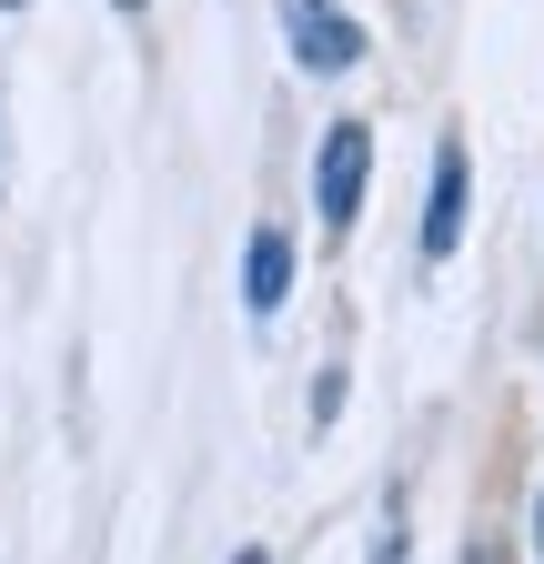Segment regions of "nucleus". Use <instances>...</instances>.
Returning <instances> with one entry per match:
<instances>
[{
    "label": "nucleus",
    "mask_w": 544,
    "mask_h": 564,
    "mask_svg": "<svg viewBox=\"0 0 544 564\" xmlns=\"http://www.w3.org/2000/svg\"><path fill=\"white\" fill-rule=\"evenodd\" d=\"M232 564H272V554H262V544H232Z\"/></svg>",
    "instance_id": "nucleus-7"
},
{
    "label": "nucleus",
    "mask_w": 544,
    "mask_h": 564,
    "mask_svg": "<svg viewBox=\"0 0 544 564\" xmlns=\"http://www.w3.org/2000/svg\"><path fill=\"white\" fill-rule=\"evenodd\" d=\"M363 182H373V121L344 111V121H323V141H313V212H323V242L353 232Z\"/></svg>",
    "instance_id": "nucleus-1"
},
{
    "label": "nucleus",
    "mask_w": 544,
    "mask_h": 564,
    "mask_svg": "<svg viewBox=\"0 0 544 564\" xmlns=\"http://www.w3.org/2000/svg\"><path fill=\"white\" fill-rule=\"evenodd\" d=\"M0 11H31V0H0Z\"/></svg>",
    "instance_id": "nucleus-9"
},
{
    "label": "nucleus",
    "mask_w": 544,
    "mask_h": 564,
    "mask_svg": "<svg viewBox=\"0 0 544 564\" xmlns=\"http://www.w3.org/2000/svg\"><path fill=\"white\" fill-rule=\"evenodd\" d=\"M283 293H293V232L283 223H252V242H242V313L272 323Z\"/></svg>",
    "instance_id": "nucleus-3"
},
{
    "label": "nucleus",
    "mask_w": 544,
    "mask_h": 564,
    "mask_svg": "<svg viewBox=\"0 0 544 564\" xmlns=\"http://www.w3.org/2000/svg\"><path fill=\"white\" fill-rule=\"evenodd\" d=\"M403 544H414V534H403V505L383 514V534H373V564H403Z\"/></svg>",
    "instance_id": "nucleus-5"
},
{
    "label": "nucleus",
    "mask_w": 544,
    "mask_h": 564,
    "mask_svg": "<svg viewBox=\"0 0 544 564\" xmlns=\"http://www.w3.org/2000/svg\"><path fill=\"white\" fill-rule=\"evenodd\" d=\"M524 544H534V564H544V484H534V514H524Z\"/></svg>",
    "instance_id": "nucleus-6"
},
{
    "label": "nucleus",
    "mask_w": 544,
    "mask_h": 564,
    "mask_svg": "<svg viewBox=\"0 0 544 564\" xmlns=\"http://www.w3.org/2000/svg\"><path fill=\"white\" fill-rule=\"evenodd\" d=\"M464 242V141H434V202H424V262H454Z\"/></svg>",
    "instance_id": "nucleus-4"
},
{
    "label": "nucleus",
    "mask_w": 544,
    "mask_h": 564,
    "mask_svg": "<svg viewBox=\"0 0 544 564\" xmlns=\"http://www.w3.org/2000/svg\"><path fill=\"white\" fill-rule=\"evenodd\" d=\"M283 41H293V61L313 70V82L363 70V21L344 11V0H283Z\"/></svg>",
    "instance_id": "nucleus-2"
},
{
    "label": "nucleus",
    "mask_w": 544,
    "mask_h": 564,
    "mask_svg": "<svg viewBox=\"0 0 544 564\" xmlns=\"http://www.w3.org/2000/svg\"><path fill=\"white\" fill-rule=\"evenodd\" d=\"M111 11H121V21H131V11H152V0H111Z\"/></svg>",
    "instance_id": "nucleus-8"
}]
</instances>
